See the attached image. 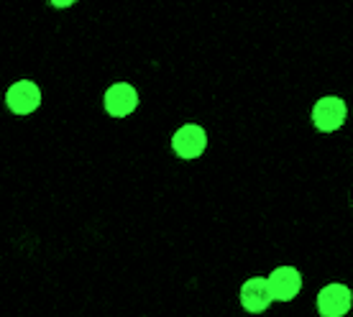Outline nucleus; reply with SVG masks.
<instances>
[{"label": "nucleus", "instance_id": "7ed1b4c3", "mask_svg": "<svg viewBox=\"0 0 353 317\" xmlns=\"http://www.w3.org/2000/svg\"><path fill=\"white\" fill-rule=\"evenodd\" d=\"M172 151L185 161L200 158L208 151V131L197 123H185L179 125L172 133Z\"/></svg>", "mask_w": 353, "mask_h": 317}, {"label": "nucleus", "instance_id": "f257e3e1", "mask_svg": "<svg viewBox=\"0 0 353 317\" xmlns=\"http://www.w3.org/2000/svg\"><path fill=\"white\" fill-rule=\"evenodd\" d=\"M310 118H312V125L320 133H336L338 128H343L345 118H348V105H345L343 97L323 95L315 100Z\"/></svg>", "mask_w": 353, "mask_h": 317}, {"label": "nucleus", "instance_id": "423d86ee", "mask_svg": "<svg viewBox=\"0 0 353 317\" xmlns=\"http://www.w3.org/2000/svg\"><path fill=\"white\" fill-rule=\"evenodd\" d=\"M353 292L343 282H330L318 292L320 317H343L351 312Z\"/></svg>", "mask_w": 353, "mask_h": 317}, {"label": "nucleus", "instance_id": "20e7f679", "mask_svg": "<svg viewBox=\"0 0 353 317\" xmlns=\"http://www.w3.org/2000/svg\"><path fill=\"white\" fill-rule=\"evenodd\" d=\"M139 103H141L139 90L131 82H113L103 92V108L110 118H128L131 113H136Z\"/></svg>", "mask_w": 353, "mask_h": 317}, {"label": "nucleus", "instance_id": "39448f33", "mask_svg": "<svg viewBox=\"0 0 353 317\" xmlns=\"http://www.w3.org/2000/svg\"><path fill=\"white\" fill-rule=\"evenodd\" d=\"M269 282V292H272V300L276 302H292L302 292V272L297 266L282 264L272 269V274L266 276Z\"/></svg>", "mask_w": 353, "mask_h": 317}, {"label": "nucleus", "instance_id": "f03ea898", "mask_svg": "<svg viewBox=\"0 0 353 317\" xmlns=\"http://www.w3.org/2000/svg\"><path fill=\"white\" fill-rule=\"evenodd\" d=\"M41 88L34 79H16L8 90H6V108L16 118H26L41 108Z\"/></svg>", "mask_w": 353, "mask_h": 317}, {"label": "nucleus", "instance_id": "6e6552de", "mask_svg": "<svg viewBox=\"0 0 353 317\" xmlns=\"http://www.w3.org/2000/svg\"><path fill=\"white\" fill-rule=\"evenodd\" d=\"M49 3H52L54 8H70V6H74V3H77V0H49Z\"/></svg>", "mask_w": 353, "mask_h": 317}, {"label": "nucleus", "instance_id": "0eeeda50", "mask_svg": "<svg viewBox=\"0 0 353 317\" xmlns=\"http://www.w3.org/2000/svg\"><path fill=\"white\" fill-rule=\"evenodd\" d=\"M239 302L241 307L246 309L248 315H261L272 307V292H269V282L266 276H251L241 284L239 289Z\"/></svg>", "mask_w": 353, "mask_h": 317}]
</instances>
